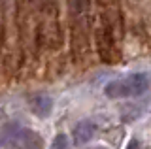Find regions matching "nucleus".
I'll return each instance as SVG.
<instances>
[{
  "instance_id": "8",
  "label": "nucleus",
  "mask_w": 151,
  "mask_h": 149,
  "mask_svg": "<svg viewBox=\"0 0 151 149\" xmlns=\"http://www.w3.org/2000/svg\"><path fill=\"white\" fill-rule=\"evenodd\" d=\"M93 149H106V147H100V145H98V147H93Z\"/></svg>"
},
{
  "instance_id": "2",
  "label": "nucleus",
  "mask_w": 151,
  "mask_h": 149,
  "mask_svg": "<svg viewBox=\"0 0 151 149\" xmlns=\"http://www.w3.org/2000/svg\"><path fill=\"white\" fill-rule=\"evenodd\" d=\"M13 149H44V138L32 128H27L21 125L17 136H15V143Z\"/></svg>"
},
{
  "instance_id": "6",
  "label": "nucleus",
  "mask_w": 151,
  "mask_h": 149,
  "mask_svg": "<svg viewBox=\"0 0 151 149\" xmlns=\"http://www.w3.org/2000/svg\"><path fill=\"white\" fill-rule=\"evenodd\" d=\"M49 149H70V140L66 134H57L53 138V142H51V147Z\"/></svg>"
},
{
  "instance_id": "5",
  "label": "nucleus",
  "mask_w": 151,
  "mask_h": 149,
  "mask_svg": "<svg viewBox=\"0 0 151 149\" xmlns=\"http://www.w3.org/2000/svg\"><path fill=\"white\" fill-rule=\"evenodd\" d=\"M19 128H21L19 123H6L0 128V149H13Z\"/></svg>"
},
{
  "instance_id": "4",
  "label": "nucleus",
  "mask_w": 151,
  "mask_h": 149,
  "mask_svg": "<svg viewBox=\"0 0 151 149\" xmlns=\"http://www.w3.org/2000/svg\"><path fill=\"white\" fill-rule=\"evenodd\" d=\"M94 132H96V125H94L93 121H87V119L79 121V123L74 127V130H72L74 143H76L78 147H81V145H85V143H89V142L93 140Z\"/></svg>"
},
{
  "instance_id": "1",
  "label": "nucleus",
  "mask_w": 151,
  "mask_h": 149,
  "mask_svg": "<svg viewBox=\"0 0 151 149\" xmlns=\"http://www.w3.org/2000/svg\"><path fill=\"white\" fill-rule=\"evenodd\" d=\"M151 87V77L145 72H136L129 74L125 77L110 81L104 87V95L108 98H134V96H142L149 91Z\"/></svg>"
},
{
  "instance_id": "3",
  "label": "nucleus",
  "mask_w": 151,
  "mask_h": 149,
  "mask_svg": "<svg viewBox=\"0 0 151 149\" xmlns=\"http://www.w3.org/2000/svg\"><path fill=\"white\" fill-rule=\"evenodd\" d=\"M30 111L40 119H45L53 113V98L45 92H38L30 98Z\"/></svg>"
},
{
  "instance_id": "7",
  "label": "nucleus",
  "mask_w": 151,
  "mask_h": 149,
  "mask_svg": "<svg viewBox=\"0 0 151 149\" xmlns=\"http://www.w3.org/2000/svg\"><path fill=\"white\" fill-rule=\"evenodd\" d=\"M127 149H140V142L136 138H132L129 142V145H127Z\"/></svg>"
}]
</instances>
